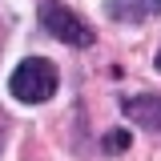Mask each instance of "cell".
<instances>
[{
  "instance_id": "cell-1",
  "label": "cell",
  "mask_w": 161,
  "mask_h": 161,
  "mask_svg": "<svg viewBox=\"0 0 161 161\" xmlns=\"http://www.w3.org/2000/svg\"><path fill=\"white\" fill-rule=\"evenodd\" d=\"M8 93L24 105H40V101H48L57 93V64L44 57H28L20 60L16 69H12V77H8Z\"/></svg>"
},
{
  "instance_id": "cell-2",
  "label": "cell",
  "mask_w": 161,
  "mask_h": 161,
  "mask_svg": "<svg viewBox=\"0 0 161 161\" xmlns=\"http://www.w3.org/2000/svg\"><path fill=\"white\" fill-rule=\"evenodd\" d=\"M40 24H44L57 40L73 44V48H89V44L97 40V32H93L69 4H60V0H40Z\"/></svg>"
},
{
  "instance_id": "cell-3",
  "label": "cell",
  "mask_w": 161,
  "mask_h": 161,
  "mask_svg": "<svg viewBox=\"0 0 161 161\" xmlns=\"http://www.w3.org/2000/svg\"><path fill=\"white\" fill-rule=\"evenodd\" d=\"M105 12L121 24H149L161 16V0H105Z\"/></svg>"
},
{
  "instance_id": "cell-4",
  "label": "cell",
  "mask_w": 161,
  "mask_h": 161,
  "mask_svg": "<svg viewBox=\"0 0 161 161\" xmlns=\"http://www.w3.org/2000/svg\"><path fill=\"white\" fill-rule=\"evenodd\" d=\"M121 109L137 121V125L157 129V133H161V97H157V93H145V97H125V105H121Z\"/></svg>"
},
{
  "instance_id": "cell-5",
  "label": "cell",
  "mask_w": 161,
  "mask_h": 161,
  "mask_svg": "<svg viewBox=\"0 0 161 161\" xmlns=\"http://www.w3.org/2000/svg\"><path fill=\"white\" fill-rule=\"evenodd\" d=\"M129 129H113V133H105V153H125L129 149Z\"/></svg>"
},
{
  "instance_id": "cell-6",
  "label": "cell",
  "mask_w": 161,
  "mask_h": 161,
  "mask_svg": "<svg viewBox=\"0 0 161 161\" xmlns=\"http://www.w3.org/2000/svg\"><path fill=\"white\" fill-rule=\"evenodd\" d=\"M153 64H157V73H161V48H157V60H153Z\"/></svg>"
}]
</instances>
